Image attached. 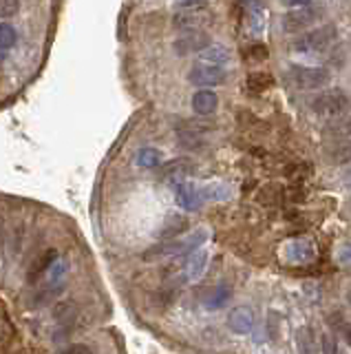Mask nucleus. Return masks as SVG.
<instances>
[{"label":"nucleus","mask_w":351,"mask_h":354,"mask_svg":"<svg viewBox=\"0 0 351 354\" xmlns=\"http://www.w3.org/2000/svg\"><path fill=\"white\" fill-rule=\"evenodd\" d=\"M283 5L287 7H299V5H305V3H312V0H281Z\"/></svg>","instance_id":"b1692460"},{"label":"nucleus","mask_w":351,"mask_h":354,"mask_svg":"<svg viewBox=\"0 0 351 354\" xmlns=\"http://www.w3.org/2000/svg\"><path fill=\"white\" fill-rule=\"evenodd\" d=\"M345 335H347V341H349V346H351V328L345 330Z\"/></svg>","instance_id":"bb28decb"},{"label":"nucleus","mask_w":351,"mask_h":354,"mask_svg":"<svg viewBox=\"0 0 351 354\" xmlns=\"http://www.w3.org/2000/svg\"><path fill=\"white\" fill-rule=\"evenodd\" d=\"M208 266V251L206 248H197L195 255L188 259L186 264V281H197L201 275H204V270Z\"/></svg>","instance_id":"9d476101"},{"label":"nucleus","mask_w":351,"mask_h":354,"mask_svg":"<svg viewBox=\"0 0 351 354\" xmlns=\"http://www.w3.org/2000/svg\"><path fill=\"white\" fill-rule=\"evenodd\" d=\"M18 43V34L16 29L9 25V23H0V49L7 51V49H14Z\"/></svg>","instance_id":"f3484780"},{"label":"nucleus","mask_w":351,"mask_h":354,"mask_svg":"<svg viewBox=\"0 0 351 354\" xmlns=\"http://www.w3.org/2000/svg\"><path fill=\"white\" fill-rule=\"evenodd\" d=\"M349 297H351V295H349Z\"/></svg>","instance_id":"c85d7f7f"},{"label":"nucleus","mask_w":351,"mask_h":354,"mask_svg":"<svg viewBox=\"0 0 351 354\" xmlns=\"http://www.w3.org/2000/svg\"><path fill=\"white\" fill-rule=\"evenodd\" d=\"M349 109V98L343 89H327L321 91L312 100V111L321 118H338Z\"/></svg>","instance_id":"7ed1b4c3"},{"label":"nucleus","mask_w":351,"mask_h":354,"mask_svg":"<svg viewBox=\"0 0 351 354\" xmlns=\"http://www.w3.org/2000/svg\"><path fill=\"white\" fill-rule=\"evenodd\" d=\"M338 38V29L336 25H323L316 27L312 31H307L301 38H296L292 43V49L296 54H305V56H316L323 54L325 49H329Z\"/></svg>","instance_id":"f257e3e1"},{"label":"nucleus","mask_w":351,"mask_h":354,"mask_svg":"<svg viewBox=\"0 0 351 354\" xmlns=\"http://www.w3.org/2000/svg\"><path fill=\"white\" fill-rule=\"evenodd\" d=\"M232 297V288L230 286H219L217 288V293H215V297H210V301H208V308L210 310H215V308H221L223 304H226V301Z\"/></svg>","instance_id":"aec40b11"},{"label":"nucleus","mask_w":351,"mask_h":354,"mask_svg":"<svg viewBox=\"0 0 351 354\" xmlns=\"http://www.w3.org/2000/svg\"><path fill=\"white\" fill-rule=\"evenodd\" d=\"M193 173H195V164L190 160H184V158L168 162L162 169V177H170V180H184V177L193 175Z\"/></svg>","instance_id":"9b49d317"},{"label":"nucleus","mask_w":351,"mask_h":354,"mask_svg":"<svg viewBox=\"0 0 351 354\" xmlns=\"http://www.w3.org/2000/svg\"><path fill=\"white\" fill-rule=\"evenodd\" d=\"M188 220L184 215H170V220L162 228V239H177L179 235H184L188 231Z\"/></svg>","instance_id":"ddd939ff"},{"label":"nucleus","mask_w":351,"mask_h":354,"mask_svg":"<svg viewBox=\"0 0 351 354\" xmlns=\"http://www.w3.org/2000/svg\"><path fill=\"white\" fill-rule=\"evenodd\" d=\"M274 76L268 74V71H254V74L248 76L246 80V87L254 93H263V91H270L274 87Z\"/></svg>","instance_id":"f8f14e48"},{"label":"nucleus","mask_w":351,"mask_h":354,"mask_svg":"<svg viewBox=\"0 0 351 354\" xmlns=\"http://www.w3.org/2000/svg\"><path fill=\"white\" fill-rule=\"evenodd\" d=\"M349 177H351V173H349Z\"/></svg>","instance_id":"cd10ccee"},{"label":"nucleus","mask_w":351,"mask_h":354,"mask_svg":"<svg viewBox=\"0 0 351 354\" xmlns=\"http://www.w3.org/2000/svg\"><path fill=\"white\" fill-rule=\"evenodd\" d=\"M208 45H212V38L206 34V31L186 29V34L179 36L173 43V49H175L177 56H190V54H199V51H204Z\"/></svg>","instance_id":"423d86ee"},{"label":"nucleus","mask_w":351,"mask_h":354,"mask_svg":"<svg viewBox=\"0 0 351 354\" xmlns=\"http://www.w3.org/2000/svg\"><path fill=\"white\" fill-rule=\"evenodd\" d=\"M62 352H93L89 346H84V343H76V346H65Z\"/></svg>","instance_id":"5701e85b"},{"label":"nucleus","mask_w":351,"mask_h":354,"mask_svg":"<svg viewBox=\"0 0 351 354\" xmlns=\"http://www.w3.org/2000/svg\"><path fill=\"white\" fill-rule=\"evenodd\" d=\"M290 80L296 89L303 91H318L329 85V71L323 67H305V65H292L290 67Z\"/></svg>","instance_id":"20e7f679"},{"label":"nucleus","mask_w":351,"mask_h":354,"mask_svg":"<svg viewBox=\"0 0 351 354\" xmlns=\"http://www.w3.org/2000/svg\"><path fill=\"white\" fill-rule=\"evenodd\" d=\"M193 109L199 116H212L219 109V96L210 87H201L193 96Z\"/></svg>","instance_id":"6e6552de"},{"label":"nucleus","mask_w":351,"mask_h":354,"mask_svg":"<svg viewBox=\"0 0 351 354\" xmlns=\"http://www.w3.org/2000/svg\"><path fill=\"white\" fill-rule=\"evenodd\" d=\"M228 326L237 332V335H248L254 326V317H252V310L250 308H234L230 312V319H228Z\"/></svg>","instance_id":"1a4fd4ad"},{"label":"nucleus","mask_w":351,"mask_h":354,"mask_svg":"<svg viewBox=\"0 0 351 354\" xmlns=\"http://www.w3.org/2000/svg\"><path fill=\"white\" fill-rule=\"evenodd\" d=\"M53 259H56V251H49V253H45L42 255L38 262L34 264V268H31V273H29V281H36V279H40L42 275L47 273V270L51 268V264H53Z\"/></svg>","instance_id":"dca6fc26"},{"label":"nucleus","mask_w":351,"mask_h":354,"mask_svg":"<svg viewBox=\"0 0 351 354\" xmlns=\"http://www.w3.org/2000/svg\"><path fill=\"white\" fill-rule=\"evenodd\" d=\"M3 242H5V222L0 217V248H3Z\"/></svg>","instance_id":"393cba45"},{"label":"nucleus","mask_w":351,"mask_h":354,"mask_svg":"<svg viewBox=\"0 0 351 354\" xmlns=\"http://www.w3.org/2000/svg\"><path fill=\"white\" fill-rule=\"evenodd\" d=\"M199 58L204 62H210V65H226L230 60V51L221 45H208L204 51H199Z\"/></svg>","instance_id":"4468645a"},{"label":"nucleus","mask_w":351,"mask_h":354,"mask_svg":"<svg viewBox=\"0 0 351 354\" xmlns=\"http://www.w3.org/2000/svg\"><path fill=\"white\" fill-rule=\"evenodd\" d=\"M250 56H252V60H268L270 51L265 45H252L250 47Z\"/></svg>","instance_id":"4be33fe9"},{"label":"nucleus","mask_w":351,"mask_h":354,"mask_svg":"<svg viewBox=\"0 0 351 354\" xmlns=\"http://www.w3.org/2000/svg\"><path fill=\"white\" fill-rule=\"evenodd\" d=\"M226 78H228V74L221 65H210V62H204V60L197 62L188 74V82L199 89L201 87H219L226 82Z\"/></svg>","instance_id":"39448f33"},{"label":"nucleus","mask_w":351,"mask_h":354,"mask_svg":"<svg viewBox=\"0 0 351 354\" xmlns=\"http://www.w3.org/2000/svg\"><path fill=\"white\" fill-rule=\"evenodd\" d=\"M78 310L76 306L71 304V301H65V304H58L56 310H53V317H56L58 321H62V324H71L73 319H76Z\"/></svg>","instance_id":"a211bd4d"},{"label":"nucleus","mask_w":351,"mask_h":354,"mask_svg":"<svg viewBox=\"0 0 351 354\" xmlns=\"http://www.w3.org/2000/svg\"><path fill=\"white\" fill-rule=\"evenodd\" d=\"M179 193V204H182L184 208H188V211H195V208H199L201 204V193H197L193 186H179L177 189Z\"/></svg>","instance_id":"2eb2a0df"},{"label":"nucleus","mask_w":351,"mask_h":354,"mask_svg":"<svg viewBox=\"0 0 351 354\" xmlns=\"http://www.w3.org/2000/svg\"><path fill=\"white\" fill-rule=\"evenodd\" d=\"M325 14V7L318 5V3H305L290 9L287 14H283L281 18V27L287 34H301V31L310 29L314 23L323 18Z\"/></svg>","instance_id":"f03ea898"},{"label":"nucleus","mask_w":351,"mask_h":354,"mask_svg":"<svg viewBox=\"0 0 351 354\" xmlns=\"http://www.w3.org/2000/svg\"><path fill=\"white\" fill-rule=\"evenodd\" d=\"M329 160H332V164H347V162H351V142L338 144V147L332 153H329Z\"/></svg>","instance_id":"6ab92c4d"},{"label":"nucleus","mask_w":351,"mask_h":354,"mask_svg":"<svg viewBox=\"0 0 351 354\" xmlns=\"http://www.w3.org/2000/svg\"><path fill=\"white\" fill-rule=\"evenodd\" d=\"M343 131H345L347 135H351V118H349V120H345V124H343Z\"/></svg>","instance_id":"a878e982"},{"label":"nucleus","mask_w":351,"mask_h":354,"mask_svg":"<svg viewBox=\"0 0 351 354\" xmlns=\"http://www.w3.org/2000/svg\"><path fill=\"white\" fill-rule=\"evenodd\" d=\"M212 20L210 9L206 5H193V7H182V12H177L173 16V25L179 29H199L201 25H206Z\"/></svg>","instance_id":"0eeeda50"},{"label":"nucleus","mask_w":351,"mask_h":354,"mask_svg":"<svg viewBox=\"0 0 351 354\" xmlns=\"http://www.w3.org/2000/svg\"><path fill=\"white\" fill-rule=\"evenodd\" d=\"M20 14V0H0V18H14Z\"/></svg>","instance_id":"412c9836"}]
</instances>
